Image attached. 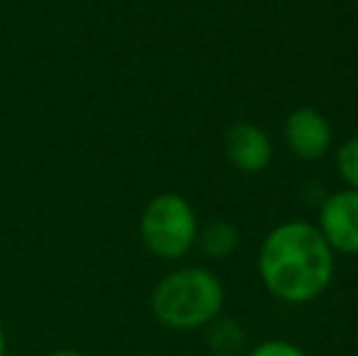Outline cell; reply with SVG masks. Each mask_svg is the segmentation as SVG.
<instances>
[{"instance_id": "obj_11", "label": "cell", "mask_w": 358, "mask_h": 356, "mask_svg": "<svg viewBox=\"0 0 358 356\" xmlns=\"http://www.w3.org/2000/svg\"><path fill=\"white\" fill-rule=\"evenodd\" d=\"M47 356H85V354L78 352V349H57V352H52Z\"/></svg>"}, {"instance_id": "obj_2", "label": "cell", "mask_w": 358, "mask_h": 356, "mask_svg": "<svg viewBox=\"0 0 358 356\" xmlns=\"http://www.w3.org/2000/svg\"><path fill=\"white\" fill-rule=\"evenodd\" d=\"M224 285L210 269L188 266L164 276L151 293V313L171 329H195L220 318Z\"/></svg>"}, {"instance_id": "obj_12", "label": "cell", "mask_w": 358, "mask_h": 356, "mask_svg": "<svg viewBox=\"0 0 358 356\" xmlns=\"http://www.w3.org/2000/svg\"><path fill=\"white\" fill-rule=\"evenodd\" d=\"M5 349H8V342H5V332L0 327V356H5Z\"/></svg>"}, {"instance_id": "obj_7", "label": "cell", "mask_w": 358, "mask_h": 356, "mask_svg": "<svg viewBox=\"0 0 358 356\" xmlns=\"http://www.w3.org/2000/svg\"><path fill=\"white\" fill-rule=\"evenodd\" d=\"M208 347L215 356H239L246 349V332L236 320L215 318L208 327Z\"/></svg>"}, {"instance_id": "obj_1", "label": "cell", "mask_w": 358, "mask_h": 356, "mask_svg": "<svg viewBox=\"0 0 358 356\" xmlns=\"http://www.w3.org/2000/svg\"><path fill=\"white\" fill-rule=\"evenodd\" d=\"M264 285L285 303L300 305L320 298L334 276V249L310 222L278 225L259 252Z\"/></svg>"}, {"instance_id": "obj_10", "label": "cell", "mask_w": 358, "mask_h": 356, "mask_svg": "<svg viewBox=\"0 0 358 356\" xmlns=\"http://www.w3.org/2000/svg\"><path fill=\"white\" fill-rule=\"evenodd\" d=\"M246 356H307L300 347L290 342H280V339H271V342L259 344L256 349H251Z\"/></svg>"}, {"instance_id": "obj_9", "label": "cell", "mask_w": 358, "mask_h": 356, "mask_svg": "<svg viewBox=\"0 0 358 356\" xmlns=\"http://www.w3.org/2000/svg\"><path fill=\"white\" fill-rule=\"evenodd\" d=\"M336 169H339V176L346 180V185L358 190V134L341 144L339 154H336Z\"/></svg>"}, {"instance_id": "obj_6", "label": "cell", "mask_w": 358, "mask_h": 356, "mask_svg": "<svg viewBox=\"0 0 358 356\" xmlns=\"http://www.w3.org/2000/svg\"><path fill=\"white\" fill-rule=\"evenodd\" d=\"M224 152L234 169L244 173H259L273 159V144L261 127L251 122H236L224 134Z\"/></svg>"}, {"instance_id": "obj_4", "label": "cell", "mask_w": 358, "mask_h": 356, "mask_svg": "<svg viewBox=\"0 0 358 356\" xmlns=\"http://www.w3.org/2000/svg\"><path fill=\"white\" fill-rule=\"evenodd\" d=\"M320 232L336 252L358 254V190L346 188L324 200L320 210Z\"/></svg>"}, {"instance_id": "obj_8", "label": "cell", "mask_w": 358, "mask_h": 356, "mask_svg": "<svg viewBox=\"0 0 358 356\" xmlns=\"http://www.w3.org/2000/svg\"><path fill=\"white\" fill-rule=\"evenodd\" d=\"M200 249H203L205 257L222 262V259H229L231 254L239 247V232L231 222L227 220H215L210 222L203 232H198Z\"/></svg>"}, {"instance_id": "obj_3", "label": "cell", "mask_w": 358, "mask_h": 356, "mask_svg": "<svg viewBox=\"0 0 358 356\" xmlns=\"http://www.w3.org/2000/svg\"><path fill=\"white\" fill-rule=\"evenodd\" d=\"M139 234L154 257L176 262L198 242V218L183 195L161 193L149 200L139 218Z\"/></svg>"}, {"instance_id": "obj_5", "label": "cell", "mask_w": 358, "mask_h": 356, "mask_svg": "<svg viewBox=\"0 0 358 356\" xmlns=\"http://www.w3.org/2000/svg\"><path fill=\"white\" fill-rule=\"evenodd\" d=\"M331 132L329 120L315 108H297L287 115L285 120V142L292 149V154L305 162L322 159L331 147Z\"/></svg>"}]
</instances>
